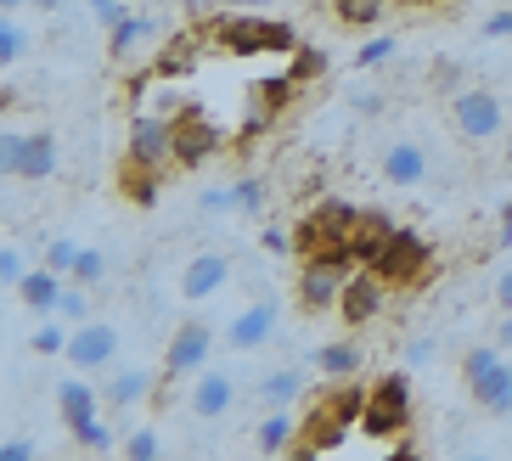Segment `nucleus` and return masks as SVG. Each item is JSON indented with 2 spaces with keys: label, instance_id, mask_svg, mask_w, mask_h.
Listing matches in <instances>:
<instances>
[{
  "label": "nucleus",
  "instance_id": "obj_1",
  "mask_svg": "<svg viewBox=\"0 0 512 461\" xmlns=\"http://www.w3.org/2000/svg\"><path fill=\"white\" fill-rule=\"evenodd\" d=\"M361 411H366V388L355 383H338L327 394L310 400V411L299 417V433H293V456H327L349 439V428H361Z\"/></svg>",
  "mask_w": 512,
  "mask_h": 461
},
{
  "label": "nucleus",
  "instance_id": "obj_2",
  "mask_svg": "<svg viewBox=\"0 0 512 461\" xmlns=\"http://www.w3.org/2000/svg\"><path fill=\"white\" fill-rule=\"evenodd\" d=\"M372 270L389 287H422V282H434V248L411 225H394L389 237H383V248H377Z\"/></svg>",
  "mask_w": 512,
  "mask_h": 461
},
{
  "label": "nucleus",
  "instance_id": "obj_3",
  "mask_svg": "<svg viewBox=\"0 0 512 461\" xmlns=\"http://www.w3.org/2000/svg\"><path fill=\"white\" fill-rule=\"evenodd\" d=\"M355 225H361V209H355V203H344V197H321V203H310V214L293 225V253L310 259V253L332 248V242H349L355 237Z\"/></svg>",
  "mask_w": 512,
  "mask_h": 461
},
{
  "label": "nucleus",
  "instance_id": "obj_4",
  "mask_svg": "<svg viewBox=\"0 0 512 461\" xmlns=\"http://www.w3.org/2000/svg\"><path fill=\"white\" fill-rule=\"evenodd\" d=\"M411 428V383L400 372L377 377L366 388V411H361V433L366 439H400Z\"/></svg>",
  "mask_w": 512,
  "mask_h": 461
},
{
  "label": "nucleus",
  "instance_id": "obj_5",
  "mask_svg": "<svg viewBox=\"0 0 512 461\" xmlns=\"http://www.w3.org/2000/svg\"><path fill=\"white\" fill-rule=\"evenodd\" d=\"M0 169L17 180H51L57 175V141L51 130H6L0 135Z\"/></svg>",
  "mask_w": 512,
  "mask_h": 461
},
{
  "label": "nucleus",
  "instance_id": "obj_6",
  "mask_svg": "<svg viewBox=\"0 0 512 461\" xmlns=\"http://www.w3.org/2000/svg\"><path fill=\"white\" fill-rule=\"evenodd\" d=\"M220 147H226V130H220L197 102H186L181 113H175V169H203Z\"/></svg>",
  "mask_w": 512,
  "mask_h": 461
},
{
  "label": "nucleus",
  "instance_id": "obj_7",
  "mask_svg": "<svg viewBox=\"0 0 512 461\" xmlns=\"http://www.w3.org/2000/svg\"><path fill=\"white\" fill-rule=\"evenodd\" d=\"M203 34L214 40V51H226V57H259V51H271V23L265 17H242V12H226V17H203Z\"/></svg>",
  "mask_w": 512,
  "mask_h": 461
},
{
  "label": "nucleus",
  "instance_id": "obj_8",
  "mask_svg": "<svg viewBox=\"0 0 512 461\" xmlns=\"http://www.w3.org/2000/svg\"><path fill=\"white\" fill-rule=\"evenodd\" d=\"M451 119H456V130H462L467 141H490V135H501V130H507V107H501V96H496V90L467 85V90H456Z\"/></svg>",
  "mask_w": 512,
  "mask_h": 461
},
{
  "label": "nucleus",
  "instance_id": "obj_9",
  "mask_svg": "<svg viewBox=\"0 0 512 461\" xmlns=\"http://www.w3.org/2000/svg\"><path fill=\"white\" fill-rule=\"evenodd\" d=\"M209 349H214V332L203 327V321H181L175 338H169V349H164V383H175V377H197L203 372V360H209Z\"/></svg>",
  "mask_w": 512,
  "mask_h": 461
},
{
  "label": "nucleus",
  "instance_id": "obj_10",
  "mask_svg": "<svg viewBox=\"0 0 512 461\" xmlns=\"http://www.w3.org/2000/svg\"><path fill=\"white\" fill-rule=\"evenodd\" d=\"M68 360H74L79 372H107L113 360H119V327H107V321H79L68 332Z\"/></svg>",
  "mask_w": 512,
  "mask_h": 461
},
{
  "label": "nucleus",
  "instance_id": "obj_11",
  "mask_svg": "<svg viewBox=\"0 0 512 461\" xmlns=\"http://www.w3.org/2000/svg\"><path fill=\"white\" fill-rule=\"evenodd\" d=\"M130 158L152 169H175V119L169 113H141L130 124Z\"/></svg>",
  "mask_w": 512,
  "mask_h": 461
},
{
  "label": "nucleus",
  "instance_id": "obj_12",
  "mask_svg": "<svg viewBox=\"0 0 512 461\" xmlns=\"http://www.w3.org/2000/svg\"><path fill=\"white\" fill-rule=\"evenodd\" d=\"M383 293H389V282H383L372 265L349 270V276H344V293H338V315H344L349 327H366V321L383 310Z\"/></svg>",
  "mask_w": 512,
  "mask_h": 461
},
{
  "label": "nucleus",
  "instance_id": "obj_13",
  "mask_svg": "<svg viewBox=\"0 0 512 461\" xmlns=\"http://www.w3.org/2000/svg\"><path fill=\"white\" fill-rule=\"evenodd\" d=\"M338 293H344V270H332V265H316V259H304L299 287H293L299 310H304V315H327V310H338Z\"/></svg>",
  "mask_w": 512,
  "mask_h": 461
},
{
  "label": "nucleus",
  "instance_id": "obj_14",
  "mask_svg": "<svg viewBox=\"0 0 512 461\" xmlns=\"http://www.w3.org/2000/svg\"><path fill=\"white\" fill-rule=\"evenodd\" d=\"M276 321H282L276 304H271V298H259V304H248V310L226 327V343L237 349V355H254V349H265V343L276 338Z\"/></svg>",
  "mask_w": 512,
  "mask_h": 461
},
{
  "label": "nucleus",
  "instance_id": "obj_15",
  "mask_svg": "<svg viewBox=\"0 0 512 461\" xmlns=\"http://www.w3.org/2000/svg\"><path fill=\"white\" fill-rule=\"evenodd\" d=\"M119 197L124 203H136V209H152L158 197H164V169H152V164H141V158H130L124 152V164H119Z\"/></svg>",
  "mask_w": 512,
  "mask_h": 461
},
{
  "label": "nucleus",
  "instance_id": "obj_16",
  "mask_svg": "<svg viewBox=\"0 0 512 461\" xmlns=\"http://www.w3.org/2000/svg\"><path fill=\"white\" fill-rule=\"evenodd\" d=\"M186 405H192L197 422H220L231 405H237V383H231L226 372H203L192 383V400H186Z\"/></svg>",
  "mask_w": 512,
  "mask_h": 461
},
{
  "label": "nucleus",
  "instance_id": "obj_17",
  "mask_svg": "<svg viewBox=\"0 0 512 461\" xmlns=\"http://www.w3.org/2000/svg\"><path fill=\"white\" fill-rule=\"evenodd\" d=\"M226 282H231V259L226 253H197L192 265H186V276H181V293L192 298V304H203V298H214Z\"/></svg>",
  "mask_w": 512,
  "mask_h": 461
},
{
  "label": "nucleus",
  "instance_id": "obj_18",
  "mask_svg": "<svg viewBox=\"0 0 512 461\" xmlns=\"http://www.w3.org/2000/svg\"><path fill=\"white\" fill-rule=\"evenodd\" d=\"M62 287H68V276H57L51 265H40V270H29V276L17 282V304H23L29 315H57Z\"/></svg>",
  "mask_w": 512,
  "mask_h": 461
},
{
  "label": "nucleus",
  "instance_id": "obj_19",
  "mask_svg": "<svg viewBox=\"0 0 512 461\" xmlns=\"http://www.w3.org/2000/svg\"><path fill=\"white\" fill-rule=\"evenodd\" d=\"M102 400L107 394H96L91 383H79V377H68V383L57 388V411H62V428L68 433H79L85 422H96L102 417Z\"/></svg>",
  "mask_w": 512,
  "mask_h": 461
},
{
  "label": "nucleus",
  "instance_id": "obj_20",
  "mask_svg": "<svg viewBox=\"0 0 512 461\" xmlns=\"http://www.w3.org/2000/svg\"><path fill=\"white\" fill-rule=\"evenodd\" d=\"M383 180H389V186H417L422 175H428V152L417 147V141H394L389 152H383Z\"/></svg>",
  "mask_w": 512,
  "mask_h": 461
},
{
  "label": "nucleus",
  "instance_id": "obj_21",
  "mask_svg": "<svg viewBox=\"0 0 512 461\" xmlns=\"http://www.w3.org/2000/svg\"><path fill=\"white\" fill-rule=\"evenodd\" d=\"M467 394L484 405V411H512V366L501 360V366H490L484 377H473L467 383Z\"/></svg>",
  "mask_w": 512,
  "mask_h": 461
},
{
  "label": "nucleus",
  "instance_id": "obj_22",
  "mask_svg": "<svg viewBox=\"0 0 512 461\" xmlns=\"http://www.w3.org/2000/svg\"><path fill=\"white\" fill-rule=\"evenodd\" d=\"M147 40H152V17H141V12H130L124 23L107 29V51H113V62H130Z\"/></svg>",
  "mask_w": 512,
  "mask_h": 461
},
{
  "label": "nucleus",
  "instance_id": "obj_23",
  "mask_svg": "<svg viewBox=\"0 0 512 461\" xmlns=\"http://www.w3.org/2000/svg\"><path fill=\"white\" fill-rule=\"evenodd\" d=\"M102 394H107V405H113V411H130V405H141L152 394V372H147V366H124V372L113 377Z\"/></svg>",
  "mask_w": 512,
  "mask_h": 461
},
{
  "label": "nucleus",
  "instance_id": "obj_24",
  "mask_svg": "<svg viewBox=\"0 0 512 461\" xmlns=\"http://www.w3.org/2000/svg\"><path fill=\"white\" fill-rule=\"evenodd\" d=\"M389 231H394V220L383 209H361V225H355V237H349V242H355V253H361V265H372V259H377V248H383Z\"/></svg>",
  "mask_w": 512,
  "mask_h": 461
},
{
  "label": "nucleus",
  "instance_id": "obj_25",
  "mask_svg": "<svg viewBox=\"0 0 512 461\" xmlns=\"http://www.w3.org/2000/svg\"><path fill=\"white\" fill-rule=\"evenodd\" d=\"M304 394V372L299 366H282V372H271L265 383H259V400L271 405V411H282V405H293Z\"/></svg>",
  "mask_w": 512,
  "mask_h": 461
},
{
  "label": "nucleus",
  "instance_id": "obj_26",
  "mask_svg": "<svg viewBox=\"0 0 512 461\" xmlns=\"http://www.w3.org/2000/svg\"><path fill=\"white\" fill-rule=\"evenodd\" d=\"M316 366H321L327 377H338V383H344V377H355V372H361V349H355L349 338L321 343V349H316Z\"/></svg>",
  "mask_w": 512,
  "mask_h": 461
},
{
  "label": "nucleus",
  "instance_id": "obj_27",
  "mask_svg": "<svg viewBox=\"0 0 512 461\" xmlns=\"http://www.w3.org/2000/svg\"><path fill=\"white\" fill-rule=\"evenodd\" d=\"M389 6H394V0H332V12H338L344 29H372V23H383Z\"/></svg>",
  "mask_w": 512,
  "mask_h": 461
},
{
  "label": "nucleus",
  "instance_id": "obj_28",
  "mask_svg": "<svg viewBox=\"0 0 512 461\" xmlns=\"http://www.w3.org/2000/svg\"><path fill=\"white\" fill-rule=\"evenodd\" d=\"M293 433H299V422L287 417V411L265 417V428H259V456H282V450H293Z\"/></svg>",
  "mask_w": 512,
  "mask_h": 461
},
{
  "label": "nucleus",
  "instance_id": "obj_29",
  "mask_svg": "<svg viewBox=\"0 0 512 461\" xmlns=\"http://www.w3.org/2000/svg\"><path fill=\"white\" fill-rule=\"evenodd\" d=\"M293 96H299V79L293 74H276V79H259V107H271L276 119H282V107H293Z\"/></svg>",
  "mask_w": 512,
  "mask_h": 461
},
{
  "label": "nucleus",
  "instance_id": "obj_30",
  "mask_svg": "<svg viewBox=\"0 0 512 461\" xmlns=\"http://www.w3.org/2000/svg\"><path fill=\"white\" fill-rule=\"evenodd\" d=\"M57 315L62 321H91V287L85 282H74V276H68V287H62V304H57Z\"/></svg>",
  "mask_w": 512,
  "mask_h": 461
},
{
  "label": "nucleus",
  "instance_id": "obj_31",
  "mask_svg": "<svg viewBox=\"0 0 512 461\" xmlns=\"http://www.w3.org/2000/svg\"><path fill=\"white\" fill-rule=\"evenodd\" d=\"M74 282H85V287H102V282H107V253H102V248H79Z\"/></svg>",
  "mask_w": 512,
  "mask_h": 461
},
{
  "label": "nucleus",
  "instance_id": "obj_32",
  "mask_svg": "<svg viewBox=\"0 0 512 461\" xmlns=\"http://www.w3.org/2000/svg\"><path fill=\"white\" fill-rule=\"evenodd\" d=\"M321 68H327V57H321V51H310V45H299V51L287 57V74L299 79V85H310V79H321Z\"/></svg>",
  "mask_w": 512,
  "mask_h": 461
},
{
  "label": "nucleus",
  "instance_id": "obj_33",
  "mask_svg": "<svg viewBox=\"0 0 512 461\" xmlns=\"http://www.w3.org/2000/svg\"><path fill=\"white\" fill-rule=\"evenodd\" d=\"M119 450H124L130 461H158V456H164V439H158L152 428H141V433H130V439H124Z\"/></svg>",
  "mask_w": 512,
  "mask_h": 461
},
{
  "label": "nucleus",
  "instance_id": "obj_34",
  "mask_svg": "<svg viewBox=\"0 0 512 461\" xmlns=\"http://www.w3.org/2000/svg\"><path fill=\"white\" fill-rule=\"evenodd\" d=\"M74 445H79V450H91V456H107V450H113V428L96 417V422H85V428L74 433Z\"/></svg>",
  "mask_w": 512,
  "mask_h": 461
},
{
  "label": "nucleus",
  "instance_id": "obj_35",
  "mask_svg": "<svg viewBox=\"0 0 512 461\" xmlns=\"http://www.w3.org/2000/svg\"><path fill=\"white\" fill-rule=\"evenodd\" d=\"M231 209H242V214H259V209H265V186H259L254 175H242L237 186H231Z\"/></svg>",
  "mask_w": 512,
  "mask_h": 461
},
{
  "label": "nucleus",
  "instance_id": "obj_36",
  "mask_svg": "<svg viewBox=\"0 0 512 461\" xmlns=\"http://www.w3.org/2000/svg\"><path fill=\"white\" fill-rule=\"evenodd\" d=\"M23 51H29V34H23V29L12 23V17H6V23H0V62L12 68V62L23 57Z\"/></svg>",
  "mask_w": 512,
  "mask_h": 461
},
{
  "label": "nucleus",
  "instance_id": "obj_37",
  "mask_svg": "<svg viewBox=\"0 0 512 461\" xmlns=\"http://www.w3.org/2000/svg\"><path fill=\"white\" fill-rule=\"evenodd\" d=\"M46 265L57 270V276H74V265H79V242H68V237H57L46 248Z\"/></svg>",
  "mask_w": 512,
  "mask_h": 461
},
{
  "label": "nucleus",
  "instance_id": "obj_38",
  "mask_svg": "<svg viewBox=\"0 0 512 461\" xmlns=\"http://www.w3.org/2000/svg\"><path fill=\"white\" fill-rule=\"evenodd\" d=\"M29 349L34 355H68V338H62V327H34V338H29Z\"/></svg>",
  "mask_w": 512,
  "mask_h": 461
},
{
  "label": "nucleus",
  "instance_id": "obj_39",
  "mask_svg": "<svg viewBox=\"0 0 512 461\" xmlns=\"http://www.w3.org/2000/svg\"><path fill=\"white\" fill-rule=\"evenodd\" d=\"M490 366H501V349H496V343H484V349H473L462 372H467V383H473V377H484Z\"/></svg>",
  "mask_w": 512,
  "mask_h": 461
},
{
  "label": "nucleus",
  "instance_id": "obj_40",
  "mask_svg": "<svg viewBox=\"0 0 512 461\" xmlns=\"http://www.w3.org/2000/svg\"><path fill=\"white\" fill-rule=\"evenodd\" d=\"M23 276H29V265H23V253H17V248H0V282H6V287H17Z\"/></svg>",
  "mask_w": 512,
  "mask_h": 461
},
{
  "label": "nucleus",
  "instance_id": "obj_41",
  "mask_svg": "<svg viewBox=\"0 0 512 461\" xmlns=\"http://www.w3.org/2000/svg\"><path fill=\"white\" fill-rule=\"evenodd\" d=\"M389 57H394V40H366L355 62H361V68H377V62H389Z\"/></svg>",
  "mask_w": 512,
  "mask_h": 461
},
{
  "label": "nucleus",
  "instance_id": "obj_42",
  "mask_svg": "<svg viewBox=\"0 0 512 461\" xmlns=\"http://www.w3.org/2000/svg\"><path fill=\"white\" fill-rule=\"evenodd\" d=\"M265 253H293V231H282V225H265Z\"/></svg>",
  "mask_w": 512,
  "mask_h": 461
},
{
  "label": "nucleus",
  "instance_id": "obj_43",
  "mask_svg": "<svg viewBox=\"0 0 512 461\" xmlns=\"http://www.w3.org/2000/svg\"><path fill=\"white\" fill-rule=\"evenodd\" d=\"M91 12L102 17L107 29H113V23H124V17H130V12H124V6H119V0H91Z\"/></svg>",
  "mask_w": 512,
  "mask_h": 461
},
{
  "label": "nucleus",
  "instance_id": "obj_44",
  "mask_svg": "<svg viewBox=\"0 0 512 461\" xmlns=\"http://www.w3.org/2000/svg\"><path fill=\"white\" fill-rule=\"evenodd\" d=\"M29 456H34L29 439H6V450H0V461H29Z\"/></svg>",
  "mask_w": 512,
  "mask_h": 461
},
{
  "label": "nucleus",
  "instance_id": "obj_45",
  "mask_svg": "<svg viewBox=\"0 0 512 461\" xmlns=\"http://www.w3.org/2000/svg\"><path fill=\"white\" fill-rule=\"evenodd\" d=\"M496 304H501V310H512V265L501 270V282H496Z\"/></svg>",
  "mask_w": 512,
  "mask_h": 461
},
{
  "label": "nucleus",
  "instance_id": "obj_46",
  "mask_svg": "<svg viewBox=\"0 0 512 461\" xmlns=\"http://www.w3.org/2000/svg\"><path fill=\"white\" fill-rule=\"evenodd\" d=\"M484 34H490V40H501V34H512V12L490 17V23H484Z\"/></svg>",
  "mask_w": 512,
  "mask_h": 461
},
{
  "label": "nucleus",
  "instance_id": "obj_47",
  "mask_svg": "<svg viewBox=\"0 0 512 461\" xmlns=\"http://www.w3.org/2000/svg\"><path fill=\"white\" fill-rule=\"evenodd\" d=\"M501 248H512V197L501 203Z\"/></svg>",
  "mask_w": 512,
  "mask_h": 461
},
{
  "label": "nucleus",
  "instance_id": "obj_48",
  "mask_svg": "<svg viewBox=\"0 0 512 461\" xmlns=\"http://www.w3.org/2000/svg\"><path fill=\"white\" fill-rule=\"evenodd\" d=\"M400 6H411V12H439V6H451V0H400Z\"/></svg>",
  "mask_w": 512,
  "mask_h": 461
},
{
  "label": "nucleus",
  "instance_id": "obj_49",
  "mask_svg": "<svg viewBox=\"0 0 512 461\" xmlns=\"http://www.w3.org/2000/svg\"><path fill=\"white\" fill-rule=\"evenodd\" d=\"M496 338H501V349H512V310L501 315V327H496Z\"/></svg>",
  "mask_w": 512,
  "mask_h": 461
},
{
  "label": "nucleus",
  "instance_id": "obj_50",
  "mask_svg": "<svg viewBox=\"0 0 512 461\" xmlns=\"http://www.w3.org/2000/svg\"><path fill=\"white\" fill-rule=\"evenodd\" d=\"M181 6H186L192 17H209V6H214V0H181Z\"/></svg>",
  "mask_w": 512,
  "mask_h": 461
},
{
  "label": "nucleus",
  "instance_id": "obj_51",
  "mask_svg": "<svg viewBox=\"0 0 512 461\" xmlns=\"http://www.w3.org/2000/svg\"><path fill=\"white\" fill-rule=\"evenodd\" d=\"M226 6H237V12L248 6V12H254V6H265V0H226Z\"/></svg>",
  "mask_w": 512,
  "mask_h": 461
},
{
  "label": "nucleus",
  "instance_id": "obj_52",
  "mask_svg": "<svg viewBox=\"0 0 512 461\" xmlns=\"http://www.w3.org/2000/svg\"><path fill=\"white\" fill-rule=\"evenodd\" d=\"M0 6H6V12H17V6H29V0H0Z\"/></svg>",
  "mask_w": 512,
  "mask_h": 461
},
{
  "label": "nucleus",
  "instance_id": "obj_53",
  "mask_svg": "<svg viewBox=\"0 0 512 461\" xmlns=\"http://www.w3.org/2000/svg\"><path fill=\"white\" fill-rule=\"evenodd\" d=\"M34 6H46V12H57V6H62V0H34Z\"/></svg>",
  "mask_w": 512,
  "mask_h": 461
},
{
  "label": "nucleus",
  "instance_id": "obj_54",
  "mask_svg": "<svg viewBox=\"0 0 512 461\" xmlns=\"http://www.w3.org/2000/svg\"><path fill=\"white\" fill-rule=\"evenodd\" d=\"M507 164H512V130H507Z\"/></svg>",
  "mask_w": 512,
  "mask_h": 461
}]
</instances>
